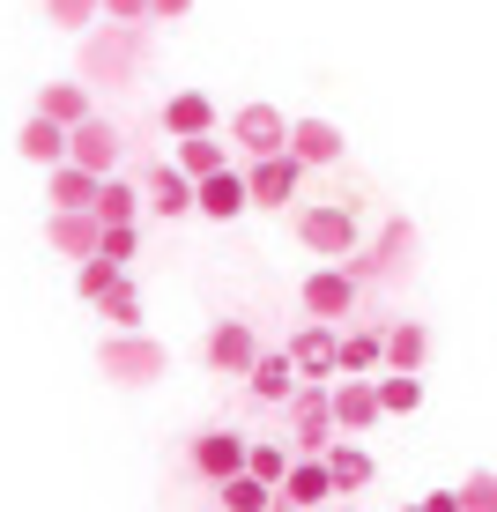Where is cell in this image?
<instances>
[{
	"instance_id": "obj_1",
	"label": "cell",
	"mask_w": 497,
	"mask_h": 512,
	"mask_svg": "<svg viewBox=\"0 0 497 512\" xmlns=\"http://www.w3.org/2000/svg\"><path fill=\"white\" fill-rule=\"evenodd\" d=\"M297 238H305V253H319L327 268H342V260L364 253V223H357V208H349V201H312V208H297Z\"/></svg>"
},
{
	"instance_id": "obj_2",
	"label": "cell",
	"mask_w": 497,
	"mask_h": 512,
	"mask_svg": "<svg viewBox=\"0 0 497 512\" xmlns=\"http://www.w3.org/2000/svg\"><path fill=\"white\" fill-rule=\"evenodd\" d=\"M97 372L112 386H156L171 372V349L156 342V334H104L97 342Z\"/></svg>"
},
{
	"instance_id": "obj_3",
	"label": "cell",
	"mask_w": 497,
	"mask_h": 512,
	"mask_svg": "<svg viewBox=\"0 0 497 512\" xmlns=\"http://www.w3.org/2000/svg\"><path fill=\"white\" fill-rule=\"evenodd\" d=\"M334 438H342V431H334V386H312V379H305V386L290 394V446L319 461Z\"/></svg>"
},
{
	"instance_id": "obj_4",
	"label": "cell",
	"mask_w": 497,
	"mask_h": 512,
	"mask_svg": "<svg viewBox=\"0 0 497 512\" xmlns=\"http://www.w3.org/2000/svg\"><path fill=\"white\" fill-rule=\"evenodd\" d=\"M297 305H305V320H319V327H349V312H357V275L349 268H312L297 282Z\"/></svg>"
},
{
	"instance_id": "obj_5",
	"label": "cell",
	"mask_w": 497,
	"mask_h": 512,
	"mask_svg": "<svg viewBox=\"0 0 497 512\" xmlns=\"http://www.w3.org/2000/svg\"><path fill=\"white\" fill-rule=\"evenodd\" d=\"M201 364L216 379H245L260 364V334H253V320H216L208 327V342H201Z\"/></svg>"
},
{
	"instance_id": "obj_6",
	"label": "cell",
	"mask_w": 497,
	"mask_h": 512,
	"mask_svg": "<svg viewBox=\"0 0 497 512\" xmlns=\"http://www.w3.org/2000/svg\"><path fill=\"white\" fill-rule=\"evenodd\" d=\"M290 364H297V379H312V386L342 379V327H319V320H305V327L290 334Z\"/></svg>"
},
{
	"instance_id": "obj_7",
	"label": "cell",
	"mask_w": 497,
	"mask_h": 512,
	"mask_svg": "<svg viewBox=\"0 0 497 512\" xmlns=\"http://www.w3.org/2000/svg\"><path fill=\"white\" fill-rule=\"evenodd\" d=\"M408 253H416V223L394 216V223L379 231V245H364V253H357V260H342V268L357 275V290H364V282H379V275H401V268H408Z\"/></svg>"
},
{
	"instance_id": "obj_8",
	"label": "cell",
	"mask_w": 497,
	"mask_h": 512,
	"mask_svg": "<svg viewBox=\"0 0 497 512\" xmlns=\"http://www.w3.org/2000/svg\"><path fill=\"white\" fill-rule=\"evenodd\" d=\"M230 141H238L245 156H282L290 149V119L275 112V104H238V112H230Z\"/></svg>"
},
{
	"instance_id": "obj_9",
	"label": "cell",
	"mask_w": 497,
	"mask_h": 512,
	"mask_svg": "<svg viewBox=\"0 0 497 512\" xmlns=\"http://www.w3.org/2000/svg\"><path fill=\"white\" fill-rule=\"evenodd\" d=\"M297 186H305V164H297L290 149H282V156H260V164L245 171V193H253V208H290Z\"/></svg>"
},
{
	"instance_id": "obj_10",
	"label": "cell",
	"mask_w": 497,
	"mask_h": 512,
	"mask_svg": "<svg viewBox=\"0 0 497 512\" xmlns=\"http://www.w3.org/2000/svg\"><path fill=\"white\" fill-rule=\"evenodd\" d=\"M45 238H52V253L60 260H97V245H104V223H97V208H60V216H45Z\"/></svg>"
},
{
	"instance_id": "obj_11",
	"label": "cell",
	"mask_w": 497,
	"mask_h": 512,
	"mask_svg": "<svg viewBox=\"0 0 497 512\" xmlns=\"http://www.w3.org/2000/svg\"><path fill=\"white\" fill-rule=\"evenodd\" d=\"M245 453H253V438L245 431H201L193 438V475H208V483H230V475H245Z\"/></svg>"
},
{
	"instance_id": "obj_12",
	"label": "cell",
	"mask_w": 497,
	"mask_h": 512,
	"mask_svg": "<svg viewBox=\"0 0 497 512\" xmlns=\"http://www.w3.org/2000/svg\"><path fill=\"white\" fill-rule=\"evenodd\" d=\"M67 164H82L90 179H112L119 171V127L112 119H82V127L67 134Z\"/></svg>"
},
{
	"instance_id": "obj_13",
	"label": "cell",
	"mask_w": 497,
	"mask_h": 512,
	"mask_svg": "<svg viewBox=\"0 0 497 512\" xmlns=\"http://www.w3.org/2000/svg\"><path fill=\"white\" fill-rule=\"evenodd\" d=\"M290 156H297V164H305V171H319V164H342V156H349V134L342 127H334V119H290Z\"/></svg>"
},
{
	"instance_id": "obj_14",
	"label": "cell",
	"mask_w": 497,
	"mask_h": 512,
	"mask_svg": "<svg viewBox=\"0 0 497 512\" xmlns=\"http://www.w3.org/2000/svg\"><path fill=\"white\" fill-rule=\"evenodd\" d=\"M297 364H290V349H260V364L245 372V394L253 401H268V409H290V394H297Z\"/></svg>"
},
{
	"instance_id": "obj_15",
	"label": "cell",
	"mask_w": 497,
	"mask_h": 512,
	"mask_svg": "<svg viewBox=\"0 0 497 512\" xmlns=\"http://www.w3.org/2000/svg\"><path fill=\"white\" fill-rule=\"evenodd\" d=\"M245 208H253V193H245V171H216V179L193 186V216H208V223H238Z\"/></svg>"
},
{
	"instance_id": "obj_16",
	"label": "cell",
	"mask_w": 497,
	"mask_h": 512,
	"mask_svg": "<svg viewBox=\"0 0 497 512\" xmlns=\"http://www.w3.org/2000/svg\"><path fill=\"white\" fill-rule=\"evenodd\" d=\"M379 416H386L379 409V379H342V386H334V431H342V438H364Z\"/></svg>"
},
{
	"instance_id": "obj_17",
	"label": "cell",
	"mask_w": 497,
	"mask_h": 512,
	"mask_svg": "<svg viewBox=\"0 0 497 512\" xmlns=\"http://www.w3.org/2000/svg\"><path fill=\"white\" fill-rule=\"evenodd\" d=\"M164 134H171V141L216 134V97H208V90H171V97H164Z\"/></svg>"
},
{
	"instance_id": "obj_18",
	"label": "cell",
	"mask_w": 497,
	"mask_h": 512,
	"mask_svg": "<svg viewBox=\"0 0 497 512\" xmlns=\"http://www.w3.org/2000/svg\"><path fill=\"white\" fill-rule=\"evenodd\" d=\"M38 119H52V127H67V134H75L82 119H97L90 82H45V90H38Z\"/></svg>"
},
{
	"instance_id": "obj_19",
	"label": "cell",
	"mask_w": 497,
	"mask_h": 512,
	"mask_svg": "<svg viewBox=\"0 0 497 512\" xmlns=\"http://www.w3.org/2000/svg\"><path fill=\"white\" fill-rule=\"evenodd\" d=\"M386 372V327H342V379H379Z\"/></svg>"
},
{
	"instance_id": "obj_20",
	"label": "cell",
	"mask_w": 497,
	"mask_h": 512,
	"mask_svg": "<svg viewBox=\"0 0 497 512\" xmlns=\"http://www.w3.org/2000/svg\"><path fill=\"white\" fill-rule=\"evenodd\" d=\"M141 193H149V208H156V216H193V179H186L179 164H171V156L149 171V179H141Z\"/></svg>"
},
{
	"instance_id": "obj_21",
	"label": "cell",
	"mask_w": 497,
	"mask_h": 512,
	"mask_svg": "<svg viewBox=\"0 0 497 512\" xmlns=\"http://www.w3.org/2000/svg\"><path fill=\"white\" fill-rule=\"evenodd\" d=\"M15 149H23V164L60 171V164H67V127H52V119L30 112V119H23V134H15Z\"/></svg>"
},
{
	"instance_id": "obj_22",
	"label": "cell",
	"mask_w": 497,
	"mask_h": 512,
	"mask_svg": "<svg viewBox=\"0 0 497 512\" xmlns=\"http://www.w3.org/2000/svg\"><path fill=\"white\" fill-rule=\"evenodd\" d=\"M282 498H290L297 512H312V505H334V475H327V461L297 453V461H290V483H282Z\"/></svg>"
},
{
	"instance_id": "obj_23",
	"label": "cell",
	"mask_w": 497,
	"mask_h": 512,
	"mask_svg": "<svg viewBox=\"0 0 497 512\" xmlns=\"http://www.w3.org/2000/svg\"><path fill=\"white\" fill-rule=\"evenodd\" d=\"M319 461H327V475H334V498H357V490L371 483V453L357 446V438H334Z\"/></svg>"
},
{
	"instance_id": "obj_24",
	"label": "cell",
	"mask_w": 497,
	"mask_h": 512,
	"mask_svg": "<svg viewBox=\"0 0 497 512\" xmlns=\"http://www.w3.org/2000/svg\"><path fill=\"white\" fill-rule=\"evenodd\" d=\"M423 357H431V327L423 320H394L386 327V372H423Z\"/></svg>"
},
{
	"instance_id": "obj_25",
	"label": "cell",
	"mask_w": 497,
	"mask_h": 512,
	"mask_svg": "<svg viewBox=\"0 0 497 512\" xmlns=\"http://www.w3.org/2000/svg\"><path fill=\"white\" fill-rule=\"evenodd\" d=\"M97 186H104V179H90L82 164L45 171V201H52V216H60V208H97Z\"/></svg>"
},
{
	"instance_id": "obj_26",
	"label": "cell",
	"mask_w": 497,
	"mask_h": 512,
	"mask_svg": "<svg viewBox=\"0 0 497 512\" xmlns=\"http://www.w3.org/2000/svg\"><path fill=\"white\" fill-rule=\"evenodd\" d=\"M141 208H149V193H141L134 179H119V171L97 186V223L104 231H112V223H141Z\"/></svg>"
},
{
	"instance_id": "obj_27",
	"label": "cell",
	"mask_w": 497,
	"mask_h": 512,
	"mask_svg": "<svg viewBox=\"0 0 497 512\" xmlns=\"http://www.w3.org/2000/svg\"><path fill=\"white\" fill-rule=\"evenodd\" d=\"M171 164H179L186 179L201 186V179H216V171H230V149H223L216 134H201V141H171Z\"/></svg>"
},
{
	"instance_id": "obj_28",
	"label": "cell",
	"mask_w": 497,
	"mask_h": 512,
	"mask_svg": "<svg viewBox=\"0 0 497 512\" xmlns=\"http://www.w3.org/2000/svg\"><path fill=\"white\" fill-rule=\"evenodd\" d=\"M97 312L112 320V334H149V327H141V290H134V275H119L112 290L97 297Z\"/></svg>"
},
{
	"instance_id": "obj_29",
	"label": "cell",
	"mask_w": 497,
	"mask_h": 512,
	"mask_svg": "<svg viewBox=\"0 0 497 512\" xmlns=\"http://www.w3.org/2000/svg\"><path fill=\"white\" fill-rule=\"evenodd\" d=\"M290 461H297L290 446H275V438H253V453H245V475H253V483H268V490H282V483H290Z\"/></svg>"
},
{
	"instance_id": "obj_30",
	"label": "cell",
	"mask_w": 497,
	"mask_h": 512,
	"mask_svg": "<svg viewBox=\"0 0 497 512\" xmlns=\"http://www.w3.org/2000/svg\"><path fill=\"white\" fill-rule=\"evenodd\" d=\"M275 498H282V490L253 483V475H230V483L216 490V505H223V512H275Z\"/></svg>"
},
{
	"instance_id": "obj_31",
	"label": "cell",
	"mask_w": 497,
	"mask_h": 512,
	"mask_svg": "<svg viewBox=\"0 0 497 512\" xmlns=\"http://www.w3.org/2000/svg\"><path fill=\"white\" fill-rule=\"evenodd\" d=\"M379 409L386 416H416L423 409V379L416 372H379Z\"/></svg>"
},
{
	"instance_id": "obj_32",
	"label": "cell",
	"mask_w": 497,
	"mask_h": 512,
	"mask_svg": "<svg viewBox=\"0 0 497 512\" xmlns=\"http://www.w3.org/2000/svg\"><path fill=\"white\" fill-rule=\"evenodd\" d=\"M45 23L52 30H90V23H104V0H45Z\"/></svg>"
},
{
	"instance_id": "obj_33",
	"label": "cell",
	"mask_w": 497,
	"mask_h": 512,
	"mask_svg": "<svg viewBox=\"0 0 497 512\" xmlns=\"http://www.w3.org/2000/svg\"><path fill=\"white\" fill-rule=\"evenodd\" d=\"M119 275H127V268H119V260H104V253H97V260H82V268H75V290H82V297H90V305H97V297L112 290Z\"/></svg>"
},
{
	"instance_id": "obj_34",
	"label": "cell",
	"mask_w": 497,
	"mask_h": 512,
	"mask_svg": "<svg viewBox=\"0 0 497 512\" xmlns=\"http://www.w3.org/2000/svg\"><path fill=\"white\" fill-rule=\"evenodd\" d=\"M460 512H497V468H475L460 483Z\"/></svg>"
},
{
	"instance_id": "obj_35",
	"label": "cell",
	"mask_w": 497,
	"mask_h": 512,
	"mask_svg": "<svg viewBox=\"0 0 497 512\" xmlns=\"http://www.w3.org/2000/svg\"><path fill=\"white\" fill-rule=\"evenodd\" d=\"M97 253H104V260H119V268H127V260L141 253V231H134V223H112V231H104V245H97Z\"/></svg>"
},
{
	"instance_id": "obj_36",
	"label": "cell",
	"mask_w": 497,
	"mask_h": 512,
	"mask_svg": "<svg viewBox=\"0 0 497 512\" xmlns=\"http://www.w3.org/2000/svg\"><path fill=\"white\" fill-rule=\"evenodd\" d=\"M104 23H119V30H149V0H104Z\"/></svg>"
},
{
	"instance_id": "obj_37",
	"label": "cell",
	"mask_w": 497,
	"mask_h": 512,
	"mask_svg": "<svg viewBox=\"0 0 497 512\" xmlns=\"http://www.w3.org/2000/svg\"><path fill=\"white\" fill-rule=\"evenodd\" d=\"M193 0H149V23H186Z\"/></svg>"
},
{
	"instance_id": "obj_38",
	"label": "cell",
	"mask_w": 497,
	"mask_h": 512,
	"mask_svg": "<svg viewBox=\"0 0 497 512\" xmlns=\"http://www.w3.org/2000/svg\"><path fill=\"white\" fill-rule=\"evenodd\" d=\"M416 505H423V512H460V490H423Z\"/></svg>"
},
{
	"instance_id": "obj_39",
	"label": "cell",
	"mask_w": 497,
	"mask_h": 512,
	"mask_svg": "<svg viewBox=\"0 0 497 512\" xmlns=\"http://www.w3.org/2000/svg\"><path fill=\"white\" fill-rule=\"evenodd\" d=\"M401 512H423V505H401Z\"/></svg>"
}]
</instances>
